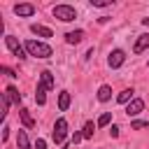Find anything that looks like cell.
I'll return each mask as SVG.
<instances>
[{
    "mask_svg": "<svg viewBox=\"0 0 149 149\" xmlns=\"http://www.w3.org/2000/svg\"><path fill=\"white\" fill-rule=\"evenodd\" d=\"M2 72H5V74H7V77H12V79H14V77H16V72H14V70H12V68H7V65H2Z\"/></svg>",
    "mask_w": 149,
    "mask_h": 149,
    "instance_id": "23",
    "label": "cell"
},
{
    "mask_svg": "<svg viewBox=\"0 0 149 149\" xmlns=\"http://www.w3.org/2000/svg\"><path fill=\"white\" fill-rule=\"evenodd\" d=\"M51 137H54L56 144H63V140L68 137V121L65 119H56L54 130H51Z\"/></svg>",
    "mask_w": 149,
    "mask_h": 149,
    "instance_id": "3",
    "label": "cell"
},
{
    "mask_svg": "<svg viewBox=\"0 0 149 149\" xmlns=\"http://www.w3.org/2000/svg\"><path fill=\"white\" fill-rule=\"evenodd\" d=\"M142 109H144V100H142V98H133V100L126 105V114H128V116H137Z\"/></svg>",
    "mask_w": 149,
    "mask_h": 149,
    "instance_id": "6",
    "label": "cell"
},
{
    "mask_svg": "<svg viewBox=\"0 0 149 149\" xmlns=\"http://www.w3.org/2000/svg\"><path fill=\"white\" fill-rule=\"evenodd\" d=\"M147 126H149V121H133V123H130L133 130H140V128H147Z\"/></svg>",
    "mask_w": 149,
    "mask_h": 149,
    "instance_id": "22",
    "label": "cell"
},
{
    "mask_svg": "<svg viewBox=\"0 0 149 149\" xmlns=\"http://www.w3.org/2000/svg\"><path fill=\"white\" fill-rule=\"evenodd\" d=\"M16 144H19V149H35V147H30V142H28V137H26V130H19Z\"/></svg>",
    "mask_w": 149,
    "mask_h": 149,
    "instance_id": "17",
    "label": "cell"
},
{
    "mask_svg": "<svg viewBox=\"0 0 149 149\" xmlns=\"http://www.w3.org/2000/svg\"><path fill=\"white\" fill-rule=\"evenodd\" d=\"M68 107H70V93H68V91H61V93H58V109L65 112Z\"/></svg>",
    "mask_w": 149,
    "mask_h": 149,
    "instance_id": "13",
    "label": "cell"
},
{
    "mask_svg": "<svg viewBox=\"0 0 149 149\" xmlns=\"http://www.w3.org/2000/svg\"><path fill=\"white\" fill-rule=\"evenodd\" d=\"M30 30H33V35H37V37H51V35H54L47 26H40V23H33Z\"/></svg>",
    "mask_w": 149,
    "mask_h": 149,
    "instance_id": "12",
    "label": "cell"
},
{
    "mask_svg": "<svg viewBox=\"0 0 149 149\" xmlns=\"http://www.w3.org/2000/svg\"><path fill=\"white\" fill-rule=\"evenodd\" d=\"M109 98H112V88H109L107 84H102V86L98 88V100H100V102H107Z\"/></svg>",
    "mask_w": 149,
    "mask_h": 149,
    "instance_id": "14",
    "label": "cell"
},
{
    "mask_svg": "<svg viewBox=\"0 0 149 149\" xmlns=\"http://www.w3.org/2000/svg\"><path fill=\"white\" fill-rule=\"evenodd\" d=\"M81 140H84L81 133H74V135H72V144H77V142H81Z\"/></svg>",
    "mask_w": 149,
    "mask_h": 149,
    "instance_id": "25",
    "label": "cell"
},
{
    "mask_svg": "<svg viewBox=\"0 0 149 149\" xmlns=\"http://www.w3.org/2000/svg\"><path fill=\"white\" fill-rule=\"evenodd\" d=\"M144 49H149V33H142V35L137 37L135 47H133V51H135V54H142Z\"/></svg>",
    "mask_w": 149,
    "mask_h": 149,
    "instance_id": "10",
    "label": "cell"
},
{
    "mask_svg": "<svg viewBox=\"0 0 149 149\" xmlns=\"http://www.w3.org/2000/svg\"><path fill=\"white\" fill-rule=\"evenodd\" d=\"M35 102L37 105H44L47 102V88L40 86V84H37V91H35Z\"/></svg>",
    "mask_w": 149,
    "mask_h": 149,
    "instance_id": "18",
    "label": "cell"
},
{
    "mask_svg": "<svg viewBox=\"0 0 149 149\" xmlns=\"http://www.w3.org/2000/svg\"><path fill=\"white\" fill-rule=\"evenodd\" d=\"M91 5H93V7H109L112 0H91Z\"/></svg>",
    "mask_w": 149,
    "mask_h": 149,
    "instance_id": "21",
    "label": "cell"
},
{
    "mask_svg": "<svg viewBox=\"0 0 149 149\" xmlns=\"http://www.w3.org/2000/svg\"><path fill=\"white\" fill-rule=\"evenodd\" d=\"M95 126H98V123H93V121H86V123H84V130H81V135H84V137H93V133H95Z\"/></svg>",
    "mask_w": 149,
    "mask_h": 149,
    "instance_id": "19",
    "label": "cell"
},
{
    "mask_svg": "<svg viewBox=\"0 0 149 149\" xmlns=\"http://www.w3.org/2000/svg\"><path fill=\"white\" fill-rule=\"evenodd\" d=\"M61 149H68V147H61Z\"/></svg>",
    "mask_w": 149,
    "mask_h": 149,
    "instance_id": "27",
    "label": "cell"
},
{
    "mask_svg": "<svg viewBox=\"0 0 149 149\" xmlns=\"http://www.w3.org/2000/svg\"><path fill=\"white\" fill-rule=\"evenodd\" d=\"M109 121H112V114H109V112H105V114H100L98 126H100V128H102V126H109Z\"/></svg>",
    "mask_w": 149,
    "mask_h": 149,
    "instance_id": "20",
    "label": "cell"
},
{
    "mask_svg": "<svg viewBox=\"0 0 149 149\" xmlns=\"http://www.w3.org/2000/svg\"><path fill=\"white\" fill-rule=\"evenodd\" d=\"M5 47H7L16 58H26V54H28V51H26V47H21V44H19V40H16L14 35H5Z\"/></svg>",
    "mask_w": 149,
    "mask_h": 149,
    "instance_id": "4",
    "label": "cell"
},
{
    "mask_svg": "<svg viewBox=\"0 0 149 149\" xmlns=\"http://www.w3.org/2000/svg\"><path fill=\"white\" fill-rule=\"evenodd\" d=\"M35 149H47V142H44L42 137H37V140H35Z\"/></svg>",
    "mask_w": 149,
    "mask_h": 149,
    "instance_id": "24",
    "label": "cell"
},
{
    "mask_svg": "<svg viewBox=\"0 0 149 149\" xmlns=\"http://www.w3.org/2000/svg\"><path fill=\"white\" fill-rule=\"evenodd\" d=\"M14 14H16V16H33V14H35V5H30V2H19V5H14Z\"/></svg>",
    "mask_w": 149,
    "mask_h": 149,
    "instance_id": "7",
    "label": "cell"
},
{
    "mask_svg": "<svg viewBox=\"0 0 149 149\" xmlns=\"http://www.w3.org/2000/svg\"><path fill=\"white\" fill-rule=\"evenodd\" d=\"M84 40V30H70V33H65V42L68 44H79Z\"/></svg>",
    "mask_w": 149,
    "mask_h": 149,
    "instance_id": "11",
    "label": "cell"
},
{
    "mask_svg": "<svg viewBox=\"0 0 149 149\" xmlns=\"http://www.w3.org/2000/svg\"><path fill=\"white\" fill-rule=\"evenodd\" d=\"M2 98H5L9 105H21V93H19L14 86H7L5 93H2Z\"/></svg>",
    "mask_w": 149,
    "mask_h": 149,
    "instance_id": "8",
    "label": "cell"
},
{
    "mask_svg": "<svg viewBox=\"0 0 149 149\" xmlns=\"http://www.w3.org/2000/svg\"><path fill=\"white\" fill-rule=\"evenodd\" d=\"M23 47H26L28 56H35V58H49V56L54 54L47 42H37V40H26Z\"/></svg>",
    "mask_w": 149,
    "mask_h": 149,
    "instance_id": "1",
    "label": "cell"
},
{
    "mask_svg": "<svg viewBox=\"0 0 149 149\" xmlns=\"http://www.w3.org/2000/svg\"><path fill=\"white\" fill-rule=\"evenodd\" d=\"M107 63H109V68H112V70H116V68H121V65L126 63V51H123V49H114V51L109 54V58H107Z\"/></svg>",
    "mask_w": 149,
    "mask_h": 149,
    "instance_id": "5",
    "label": "cell"
},
{
    "mask_svg": "<svg viewBox=\"0 0 149 149\" xmlns=\"http://www.w3.org/2000/svg\"><path fill=\"white\" fill-rule=\"evenodd\" d=\"M54 16H56L58 21H63V23H70V21L77 19V9H74L72 5H56V7H54Z\"/></svg>",
    "mask_w": 149,
    "mask_h": 149,
    "instance_id": "2",
    "label": "cell"
},
{
    "mask_svg": "<svg viewBox=\"0 0 149 149\" xmlns=\"http://www.w3.org/2000/svg\"><path fill=\"white\" fill-rule=\"evenodd\" d=\"M133 93H135V91H133V88H123V91H121V93H119V95H116V100H119V102H121V105H128V102H130V100H133Z\"/></svg>",
    "mask_w": 149,
    "mask_h": 149,
    "instance_id": "15",
    "label": "cell"
},
{
    "mask_svg": "<svg viewBox=\"0 0 149 149\" xmlns=\"http://www.w3.org/2000/svg\"><path fill=\"white\" fill-rule=\"evenodd\" d=\"M54 84H56V81H54V74H51L49 70H42V72H40V86H44L47 91H51Z\"/></svg>",
    "mask_w": 149,
    "mask_h": 149,
    "instance_id": "9",
    "label": "cell"
},
{
    "mask_svg": "<svg viewBox=\"0 0 149 149\" xmlns=\"http://www.w3.org/2000/svg\"><path fill=\"white\" fill-rule=\"evenodd\" d=\"M19 116H21V121H23V126H26V128H33V126H35V121H33V116L28 114V109H26V107H21V109H19Z\"/></svg>",
    "mask_w": 149,
    "mask_h": 149,
    "instance_id": "16",
    "label": "cell"
},
{
    "mask_svg": "<svg viewBox=\"0 0 149 149\" xmlns=\"http://www.w3.org/2000/svg\"><path fill=\"white\" fill-rule=\"evenodd\" d=\"M109 135H112V137H119V128L112 126V128H109Z\"/></svg>",
    "mask_w": 149,
    "mask_h": 149,
    "instance_id": "26",
    "label": "cell"
}]
</instances>
